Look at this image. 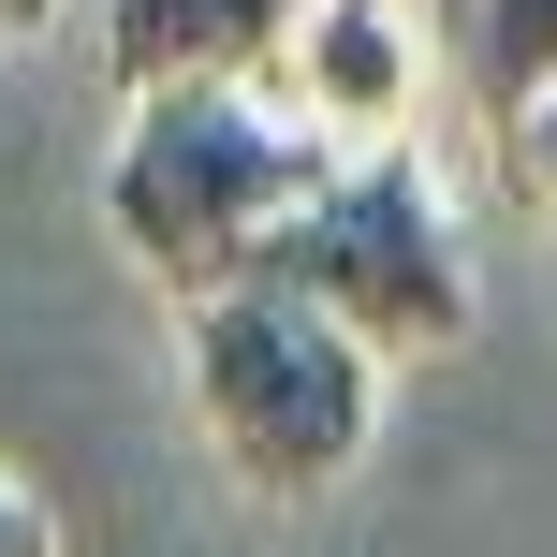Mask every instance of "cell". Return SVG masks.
I'll use <instances>...</instances> for the list:
<instances>
[{
	"instance_id": "6da1fadb",
	"label": "cell",
	"mask_w": 557,
	"mask_h": 557,
	"mask_svg": "<svg viewBox=\"0 0 557 557\" xmlns=\"http://www.w3.org/2000/svg\"><path fill=\"white\" fill-rule=\"evenodd\" d=\"M352 147H323L308 117L264 103V74L221 88H117V147H103V235L162 278L176 308L250 278V250L278 235V206L323 191Z\"/></svg>"
},
{
	"instance_id": "7a4b0ae2",
	"label": "cell",
	"mask_w": 557,
	"mask_h": 557,
	"mask_svg": "<svg viewBox=\"0 0 557 557\" xmlns=\"http://www.w3.org/2000/svg\"><path fill=\"white\" fill-rule=\"evenodd\" d=\"M176 382H191V425L235 470V499H264V513H308L323 484L367 470V441H382V352H367L352 323H323L308 294H278V278L191 294Z\"/></svg>"
},
{
	"instance_id": "3957f363",
	"label": "cell",
	"mask_w": 557,
	"mask_h": 557,
	"mask_svg": "<svg viewBox=\"0 0 557 557\" xmlns=\"http://www.w3.org/2000/svg\"><path fill=\"white\" fill-rule=\"evenodd\" d=\"M250 278L308 294L323 323H352L382 367H441L470 337V250H455V206L411 147H352L323 191H294L278 235L250 250Z\"/></svg>"
},
{
	"instance_id": "277c9868",
	"label": "cell",
	"mask_w": 557,
	"mask_h": 557,
	"mask_svg": "<svg viewBox=\"0 0 557 557\" xmlns=\"http://www.w3.org/2000/svg\"><path fill=\"white\" fill-rule=\"evenodd\" d=\"M264 103L308 117L323 147H396L411 103H425V29H411V0H308L294 45L264 59Z\"/></svg>"
},
{
	"instance_id": "5b68a950",
	"label": "cell",
	"mask_w": 557,
	"mask_h": 557,
	"mask_svg": "<svg viewBox=\"0 0 557 557\" xmlns=\"http://www.w3.org/2000/svg\"><path fill=\"white\" fill-rule=\"evenodd\" d=\"M308 0H103V74L117 88H221V74H264L294 45Z\"/></svg>"
},
{
	"instance_id": "8992f818",
	"label": "cell",
	"mask_w": 557,
	"mask_h": 557,
	"mask_svg": "<svg viewBox=\"0 0 557 557\" xmlns=\"http://www.w3.org/2000/svg\"><path fill=\"white\" fill-rule=\"evenodd\" d=\"M455 74H470L484 133H499L529 88H557V0H455Z\"/></svg>"
},
{
	"instance_id": "52a82bcc",
	"label": "cell",
	"mask_w": 557,
	"mask_h": 557,
	"mask_svg": "<svg viewBox=\"0 0 557 557\" xmlns=\"http://www.w3.org/2000/svg\"><path fill=\"white\" fill-rule=\"evenodd\" d=\"M499 176H513L529 221H557V88H529V103L499 117Z\"/></svg>"
},
{
	"instance_id": "ba28073f",
	"label": "cell",
	"mask_w": 557,
	"mask_h": 557,
	"mask_svg": "<svg viewBox=\"0 0 557 557\" xmlns=\"http://www.w3.org/2000/svg\"><path fill=\"white\" fill-rule=\"evenodd\" d=\"M0 557H59V513H45V499H29V484H15V470H0Z\"/></svg>"
},
{
	"instance_id": "9c48e42d",
	"label": "cell",
	"mask_w": 557,
	"mask_h": 557,
	"mask_svg": "<svg viewBox=\"0 0 557 557\" xmlns=\"http://www.w3.org/2000/svg\"><path fill=\"white\" fill-rule=\"evenodd\" d=\"M29 29H59V0H0V45H29Z\"/></svg>"
}]
</instances>
